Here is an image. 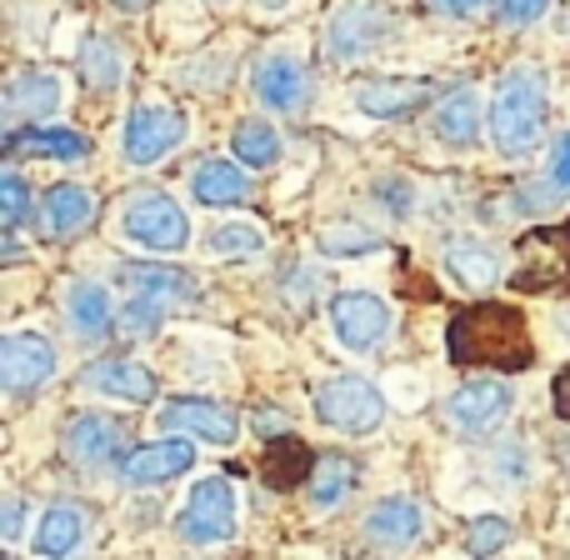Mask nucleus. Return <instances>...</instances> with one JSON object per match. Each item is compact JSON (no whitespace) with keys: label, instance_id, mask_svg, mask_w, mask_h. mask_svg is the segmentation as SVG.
<instances>
[{"label":"nucleus","instance_id":"obj_17","mask_svg":"<svg viewBox=\"0 0 570 560\" xmlns=\"http://www.w3.org/2000/svg\"><path fill=\"white\" fill-rule=\"evenodd\" d=\"M431 100H435V90L411 76H381L355 90V106L371 120H411V116H421Z\"/></svg>","mask_w":570,"mask_h":560},{"label":"nucleus","instance_id":"obj_8","mask_svg":"<svg viewBox=\"0 0 570 560\" xmlns=\"http://www.w3.org/2000/svg\"><path fill=\"white\" fill-rule=\"evenodd\" d=\"M186 110L170 106V100H140L126 116V136H120V150H126L130 166H156L170 150L186 146Z\"/></svg>","mask_w":570,"mask_h":560},{"label":"nucleus","instance_id":"obj_22","mask_svg":"<svg viewBox=\"0 0 570 560\" xmlns=\"http://www.w3.org/2000/svg\"><path fill=\"white\" fill-rule=\"evenodd\" d=\"M66 321L80 341H106L110 331H120V315H116V301L100 281H70L66 291Z\"/></svg>","mask_w":570,"mask_h":560},{"label":"nucleus","instance_id":"obj_38","mask_svg":"<svg viewBox=\"0 0 570 560\" xmlns=\"http://www.w3.org/2000/svg\"><path fill=\"white\" fill-rule=\"evenodd\" d=\"M375 196H385L381 206L391 210V216H411V180H381V186H375Z\"/></svg>","mask_w":570,"mask_h":560},{"label":"nucleus","instance_id":"obj_20","mask_svg":"<svg viewBox=\"0 0 570 560\" xmlns=\"http://www.w3.org/2000/svg\"><path fill=\"white\" fill-rule=\"evenodd\" d=\"M425 531V515L421 505L411 501V495H385V501L371 505V515H365V541L381 546V551H411L415 541H421Z\"/></svg>","mask_w":570,"mask_h":560},{"label":"nucleus","instance_id":"obj_33","mask_svg":"<svg viewBox=\"0 0 570 560\" xmlns=\"http://www.w3.org/2000/svg\"><path fill=\"white\" fill-rule=\"evenodd\" d=\"M166 301H156V295H140L136 301L120 305V335H130V341H150V335H160V325H166Z\"/></svg>","mask_w":570,"mask_h":560},{"label":"nucleus","instance_id":"obj_26","mask_svg":"<svg viewBox=\"0 0 570 560\" xmlns=\"http://www.w3.org/2000/svg\"><path fill=\"white\" fill-rule=\"evenodd\" d=\"M445 271H451V281H461L465 291H491V285H501V256L475 236H455L451 246H445Z\"/></svg>","mask_w":570,"mask_h":560},{"label":"nucleus","instance_id":"obj_3","mask_svg":"<svg viewBox=\"0 0 570 560\" xmlns=\"http://www.w3.org/2000/svg\"><path fill=\"white\" fill-rule=\"evenodd\" d=\"M505 285L521 295H570V220L521 230Z\"/></svg>","mask_w":570,"mask_h":560},{"label":"nucleus","instance_id":"obj_45","mask_svg":"<svg viewBox=\"0 0 570 560\" xmlns=\"http://www.w3.org/2000/svg\"><path fill=\"white\" fill-rule=\"evenodd\" d=\"M210 6H220V0H210Z\"/></svg>","mask_w":570,"mask_h":560},{"label":"nucleus","instance_id":"obj_2","mask_svg":"<svg viewBox=\"0 0 570 560\" xmlns=\"http://www.w3.org/2000/svg\"><path fill=\"white\" fill-rule=\"evenodd\" d=\"M546 110H551V80L535 60H521L501 76L491 96V110H485V126H491V140L505 160H525L546 136Z\"/></svg>","mask_w":570,"mask_h":560},{"label":"nucleus","instance_id":"obj_21","mask_svg":"<svg viewBox=\"0 0 570 560\" xmlns=\"http://www.w3.org/2000/svg\"><path fill=\"white\" fill-rule=\"evenodd\" d=\"M90 136L70 126H10L6 130V156H40V160H86L90 156Z\"/></svg>","mask_w":570,"mask_h":560},{"label":"nucleus","instance_id":"obj_11","mask_svg":"<svg viewBox=\"0 0 570 560\" xmlns=\"http://www.w3.org/2000/svg\"><path fill=\"white\" fill-rule=\"evenodd\" d=\"M60 375V361H56V345L36 331H10L0 335V391L10 401H26L30 391L50 385Z\"/></svg>","mask_w":570,"mask_h":560},{"label":"nucleus","instance_id":"obj_41","mask_svg":"<svg viewBox=\"0 0 570 560\" xmlns=\"http://www.w3.org/2000/svg\"><path fill=\"white\" fill-rule=\"evenodd\" d=\"M551 401H556V415L561 421H570V365L561 375H556V385H551Z\"/></svg>","mask_w":570,"mask_h":560},{"label":"nucleus","instance_id":"obj_29","mask_svg":"<svg viewBox=\"0 0 570 560\" xmlns=\"http://www.w3.org/2000/svg\"><path fill=\"white\" fill-rule=\"evenodd\" d=\"M230 150H236V160L246 170H271L281 160V130L271 126V120H236V130H230Z\"/></svg>","mask_w":570,"mask_h":560},{"label":"nucleus","instance_id":"obj_4","mask_svg":"<svg viewBox=\"0 0 570 560\" xmlns=\"http://www.w3.org/2000/svg\"><path fill=\"white\" fill-rule=\"evenodd\" d=\"M120 230L136 250L146 256H180L190 246V216L180 200H170L166 190H136L120 210Z\"/></svg>","mask_w":570,"mask_h":560},{"label":"nucleus","instance_id":"obj_42","mask_svg":"<svg viewBox=\"0 0 570 560\" xmlns=\"http://www.w3.org/2000/svg\"><path fill=\"white\" fill-rule=\"evenodd\" d=\"M256 431L266 435V441H276V431H291V425H285V415H276V411H261L256 415Z\"/></svg>","mask_w":570,"mask_h":560},{"label":"nucleus","instance_id":"obj_14","mask_svg":"<svg viewBox=\"0 0 570 560\" xmlns=\"http://www.w3.org/2000/svg\"><path fill=\"white\" fill-rule=\"evenodd\" d=\"M186 471H196V441H146L120 455V481L126 485H170Z\"/></svg>","mask_w":570,"mask_h":560},{"label":"nucleus","instance_id":"obj_31","mask_svg":"<svg viewBox=\"0 0 570 560\" xmlns=\"http://www.w3.org/2000/svg\"><path fill=\"white\" fill-rule=\"evenodd\" d=\"M511 541H515V525L505 521V515H475L461 536V551L471 560H491V556H501Z\"/></svg>","mask_w":570,"mask_h":560},{"label":"nucleus","instance_id":"obj_43","mask_svg":"<svg viewBox=\"0 0 570 560\" xmlns=\"http://www.w3.org/2000/svg\"><path fill=\"white\" fill-rule=\"evenodd\" d=\"M110 6H116V10H126V16H136V10H146L150 0H110Z\"/></svg>","mask_w":570,"mask_h":560},{"label":"nucleus","instance_id":"obj_16","mask_svg":"<svg viewBox=\"0 0 570 560\" xmlns=\"http://www.w3.org/2000/svg\"><path fill=\"white\" fill-rule=\"evenodd\" d=\"M120 445H126V431H120V421H116V415H100V411L70 415L66 435H60V451H66V461H76V465L120 461Z\"/></svg>","mask_w":570,"mask_h":560},{"label":"nucleus","instance_id":"obj_30","mask_svg":"<svg viewBox=\"0 0 570 560\" xmlns=\"http://www.w3.org/2000/svg\"><path fill=\"white\" fill-rule=\"evenodd\" d=\"M80 80L90 90H116L126 80V56H120V46L110 36H86V46H80Z\"/></svg>","mask_w":570,"mask_h":560},{"label":"nucleus","instance_id":"obj_32","mask_svg":"<svg viewBox=\"0 0 570 560\" xmlns=\"http://www.w3.org/2000/svg\"><path fill=\"white\" fill-rule=\"evenodd\" d=\"M206 246H210V256H220V261H250L266 250V230L250 226V220H230V226L210 230Z\"/></svg>","mask_w":570,"mask_h":560},{"label":"nucleus","instance_id":"obj_1","mask_svg":"<svg viewBox=\"0 0 570 560\" xmlns=\"http://www.w3.org/2000/svg\"><path fill=\"white\" fill-rule=\"evenodd\" d=\"M445 355L455 365H475L481 375L485 371L515 375L535 361V345H531V331H525V315L515 305L481 301L445 325Z\"/></svg>","mask_w":570,"mask_h":560},{"label":"nucleus","instance_id":"obj_10","mask_svg":"<svg viewBox=\"0 0 570 560\" xmlns=\"http://www.w3.org/2000/svg\"><path fill=\"white\" fill-rule=\"evenodd\" d=\"M511 405H515L511 385L495 381V375H475V381H461L445 395V425L455 435H465V441H481L511 415Z\"/></svg>","mask_w":570,"mask_h":560},{"label":"nucleus","instance_id":"obj_40","mask_svg":"<svg viewBox=\"0 0 570 560\" xmlns=\"http://www.w3.org/2000/svg\"><path fill=\"white\" fill-rule=\"evenodd\" d=\"M425 10H431V16H445V20H465L481 10V0H425Z\"/></svg>","mask_w":570,"mask_h":560},{"label":"nucleus","instance_id":"obj_27","mask_svg":"<svg viewBox=\"0 0 570 560\" xmlns=\"http://www.w3.org/2000/svg\"><path fill=\"white\" fill-rule=\"evenodd\" d=\"M305 481H311V505H315V511H335V505H341L345 495L355 491V481H361V465H355L345 451H321Z\"/></svg>","mask_w":570,"mask_h":560},{"label":"nucleus","instance_id":"obj_28","mask_svg":"<svg viewBox=\"0 0 570 560\" xmlns=\"http://www.w3.org/2000/svg\"><path fill=\"white\" fill-rule=\"evenodd\" d=\"M120 281H130L140 295H156V301H196V276L176 266H160V261H136V266H120Z\"/></svg>","mask_w":570,"mask_h":560},{"label":"nucleus","instance_id":"obj_25","mask_svg":"<svg viewBox=\"0 0 570 560\" xmlns=\"http://www.w3.org/2000/svg\"><path fill=\"white\" fill-rule=\"evenodd\" d=\"M40 210H46V236L50 240H70V236H80V230L96 220V196H90L86 186H76V180H60V186L46 190Z\"/></svg>","mask_w":570,"mask_h":560},{"label":"nucleus","instance_id":"obj_24","mask_svg":"<svg viewBox=\"0 0 570 560\" xmlns=\"http://www.w3.org/2000/svg\"><path fill=\"white\" fill-rule=\"evenodd\" d=\"M190 196L200 200V206L210 210H226V206H246L250 196H256V186H250V170L236 166V160H200V170L190 176Z\"/></svg>","mask_w":570,"mask_h":560},{"label":"nucleus","instance_id":"obj_12","mask_svg":"<svg viewBox=\"0 0 570 560\" xmlns=\"http://www.w3.org/2000/svg\"><path fill=\"white\" fill-rule=\"evenodd\" d=\"M250 90H256V100L266 110H276V116H295V110L311 106V66H305L301 56H291V50H271V56L256 60V70H250Z\"/></svg>","mask_w":570,"mask_h":560},{"label":"nucleus","instance_id":"obj_34","mask_svg":"<svg viewBox=\"0 0 570 560\" xmlns=\"http://www.w3.org/2000/svg\"><path fill=\"white\" fill-rule=\"evenodd\" d=\"M321 250L325 256H375L381 250V236L365 226H351V220H341V226H325L321 230Z\"/></svg>","mask_w":570,"mask_h":560},{"label":"nucleus","instance_id":"obj_18","mask_svg":"<svg viewBox=\"0 0 570 560\" xmlns=\"http://www.w3.org/2000/svg\"><path fill=\"white\" fill-rule=\"evenodd\" d=\"M90 536V511L76 501H50L46 511H40V525L36 536H30V546H36V560H70L86 546Z\"/></svg>","mask_w":570,"mask_h":560},{"label":"nucleus","instance_id":"obj_44","mask_svg":"<svg viewBox=\"0 0 570 560\" xmlns=\"http://www.w3.org/2000/svg\"><path fill=\"white\" fill-rule=\"evenodd\" d=\"M256 6H261V10H285L291 0H256Z\"/></svg>","mask_w":570,"mask_h":560},{"label":"nucleus","instance_id":"obj_9","mask_svg":"<svg viewBox=\"0 0 570 560\" xmlns=\"http://www.w3.org/2000/svg\"><path fill=\"white\" fill-rule=\"evenodd\" d=\"M325 315H331V335L341 341V351H351V355L381 351L385 335H391V325H395L391 305H385L375 291H341V295H331V311H325Z\"/></svg>","mask_w":570,"mask_h":560},{"label":"nucleus","instance_id":"obj_39","mask_svg":"<svg viewBox=\"0 0 570 560\" xmlns=\"http://www.w3.org/2000/svg\"><path fill=\"white\" fill-rule=\"evenodd\" d=\"M26 511L30 505L20 501V495H6V505H0V536H6V541H20V531H26Z\"/></svg>","mask_w":570,"mask_h":560},{"label":"nucleus","instance_id":"obj_13","mask_svg":"<svg viewBox=\"0 0 570 560\" xmlns=\"http://www.w3.org/2000/svg\"><path fill=\"white\" fill-rule=\"evenodd\" d=\"M160 425L190 435V441H206V445H236L240 441V415L230 411V405L210 401V395H176V401L160 411Z\"/></svg>","mask_w":570,"mask_h":560},{"label":"nucleus","instance_id":"obj_19","mask_svg":"<svg viewBox=\"0 0 570 560\" xmlns=\"http://www.w3.org/2000/svg\"><path fill=\"white\" fill-rule=\"evenodd\" d=\"M60 106H66V90H60L56 70H20L6 86L10 126H40V120H50Z\"/></svg>","mask_w":570,"mask_h":560},{"label":"nucleus","instance_id":"obj_35","mask_svg":"<svg viewBox=\"0 0 570 560\" xmlns=\"http://www.w3.org/2000/svg\"><path fill=\"white\" fill-rule=\"evenodd\" d=\"M0 220H6V236H16V230L30 220V186L16 176V170L0 176Z\"/></svg>","mask_w":570,"mask_h":560},{"label":"nucleus","instance_id":"obj_5","mask_svg":"<svg viewBox=\"0 0 570 560\" xmlns=\"http://www.w3.org/2000/svg\"><path fill=\"white\" fill-rule=\"evenodd\" d=\"M176 531L186 546H226L240 531V501L230 475H200L190 485L186 505L176 515Z\"/></svg>","mask_w":570,"mask_h":560},{"label":"nucleus","instance_id":"obj_36","mask_svg":"<svg viewBox=\"0 0 570 560\" xmlns=\"http://www.w3.org/2000/svg\"><path fill=\"white\" fill-rule=\"evenodd\" d=\"M501 26H535L551 10V0H491Z\"/></svg>","mask_w":570,"mask_h":560},{"label":"nucleus","instance_id":"obj_7","mask_svg":"<svg viewBox=\"0 0 570 560\" xmlns=\"http://www.w3.org/2000/svg\"><path fill=\"white\" fill-rule=\"evenodd\" d=\"M391 36H395V16L385 0H345L331 16V26H325V56L351 66V60L381 50Z\"/></svg>","mask_w":570,"mask_h":560},{"label":"nucleus","instance_id":"obj_23","mask_svg":"<svg viewBox=\"0 0 570 560\" xmlns=\"http://www.w3.org/2000/svg\"><path fill=\"white\" fill-rule=\"evenodd\" d=\"M481 120H485L481 116V96H475L471 86L441 96V100H435V110H431L435 140H441V146H451V150H471L475 140H481Z\"/></svg>","mask_w":570,"mask_h":560},{"label":"nucleus","instance_id":"obj_15","mask_svg":"<svg viewBox=\"0 0 570 560\" xmlns=\"http://www.w3.org/2000/svg\"><path fill=\"white\" fill-rule=\"evenodd\" d=\"M80 381H86L96 395H106V401H126V405H150L160 395L156 371L130 361V355H100V361L86 365Z\"/></svg>","mask_w":570,"mask_h":560},{"label":"nucleus","instance_id":"obj_6","mask_svg":"<svg viewBox=\"0 0 570 560\" xmlns=\"http://www.w3.org/2000/svg\"><path fill=\"white\" fill-rule=\"evenodd\" d=\"M311 411L315 421L341 435H371L385 425V395L365 375H331V381L315 385Z\"/></svg>","mask_w":570,"mask_h":560},{"label":"nucleus","instance_id":"obj_37","mask_svg":"<svg viewBox=\"0 0 570 560\" xmlns=\"http://www.w3.org/2000/svg\"><path fill=\"white\" fill-rule=\"evenodd\" d=\"M546 186L561 190V196H570V130H561V136L551 140V166H546Z\"/></svg>","mask_w":570,"mask_h":560}]
</instances>
